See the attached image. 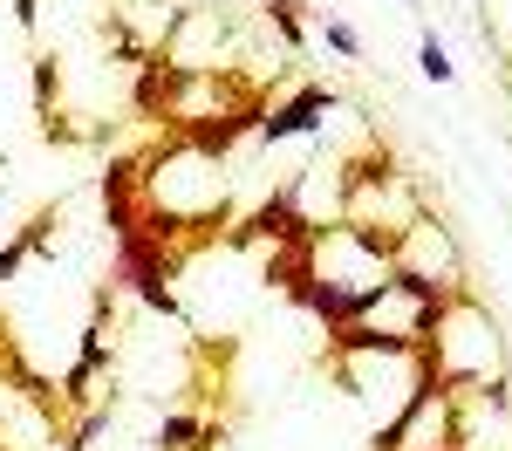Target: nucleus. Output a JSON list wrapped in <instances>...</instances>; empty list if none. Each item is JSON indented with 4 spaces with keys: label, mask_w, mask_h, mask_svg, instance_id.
<instances>
[{
    "label": "nucleus",
    "mask_w": 512,
    "mask_h": 451,
    "mask_svg": "<svg viewBox=\"0 0 512 451\" xmlns=\"http://www.w3.org/2000/svg\"><path fill=\"white\" fill-rule=\"evenodd\" d=\"M321 110H335V89H301V96H287V103H280V110H267V117H260V137H267V144H274V137H301V130H315L321 123Z\"/></svg>",
    "instance_id": "nucleus-2"
},
{
    "label": "nucleus",
    "mask_w": 512,
    "mask_h": 451,
    "mask_svg": "<svg viewBox=\"0 0 512 451\" xmlns=\"http://www.w3.org/2000/svg\"><path fill=\"white\" fill-rule=\"evenodd\" d=\"M35 14H41L35 0H14V21H21V28H35Z\"/></svg>",
    "instance_id": "nucleus-12"
},
{
    "label": "nucleus",
    "mask_w": 512,
    "mask_h": 451,
    "mask_svg": "<svg viewBox=\"0 0 512 451\" xmlns=\"http://www.w3.org/2000/svg\"><path fill=\"white\" fill-rule=\"evenodd\" d=\"M0 451H7V445H0Z\"/></svg>",
    "instance_id": "nucleus-13"
},
{
    "label": "nucleus",
    "mask_w": 512,
    "mask_h": 451,
    "mask_svg": "<svg viewBox=\"0 0 512 451\" xmlns=\"http://www.w3.org/2000/svg\"><path fill=\"white\" fill-rule=\"evenodd\" d=\"M192 82H198V69H178V62L151 55L144 76H137V110H144V117H171V103H178Z\"/></svg>",
    "instance_id": "nucleus-1"
},
{
    "label": "nucleus",
    "mask_w": 512,
    "mask_h": 451,
    "mask_svg": "<svg viewBox=\"0 0 512 451\" xmlns=\"http://www.w3.org/2000/svg\"><path fill=\"white\" fill-rule=\"evenodd\" d=\"M21 260H28V240H14V246H0V281H7V274H14V267H21Z\"/></svg>",
    "instance_id": "nucleus-11"
},
{
    "label": "nucleus",
    "mask_w": 512,
    "mask_h": 451,
    "mask_svg": "<svg viewBox=\"0 0 512 451\" xmlns=\"http://www.w3.org/2000/svg\"><path fill=\"white\" fill-rule=\"evenodd\" d=\"M198 431H205V424H192V417H164V431H158V445L164 451H185L198 438Z\"/></svg>",
    "instance_id": "nucleus-6"
},
{
    "label": "nucleus",
    "mask_w": 512,
    "mask_h": 451,
    "mask_svg": "<svg viewBox=\"0 0 512 451\" xmlns=\"http://www.w3.org/2000/svg\"><path fill=\"white\" fill-rule=\"evenodd\" d=\"M246 130H260V110H226V117H205V123H192V130H185V144H192L198 158H226Z\"/></svg>",
    "instance_id": "nucleus-3"
},
{
    "label": "nucleus",
    "mask_w": 512,
    "mask_h": 451,
    "mask_svg": "<svg viewBox=\"0 0 512 451\" xmlns=\"http://www.w3.org/2000/svg\"><path fill=\"white\" fill-rule=\"evenodd\" d=\"M103 424H110V417H103V410H89V417H82V424H76V438H69V451L96 445V438H103Z\"/></svg>",
    "instance_id": "nucleus-8"
},
{
    "label": "nucleus",
    "mask_w": 512,
    "mask_h": 451,
    "mask_svg": "<svg viewBox=\"0 0 512 451\" xmlns=\"http://www.w3.org/2000/svg\"><path fill=\"white\" fill-rule=\"evenodd\" d=\"M390 287H396V294H410L417 308H424V301H451V294H444V281L417 274V267H396V274H390Z\"/></svg>",
    "instance_id": "nucleus-5"
},
{
    "label": "nucleus",
    "mask_w": 512,
    "mask_h": 451,
    "mask_svg": "<svg viewBox=\"0 0 512 451\" xmlns=\"http://www.w3.org/2000/svg\"><path fill=\"white\" fill-rule=\"evenodd\" d=\"M328 48H335V55H362V41H355L349 21H328Z\"/></svg>",
    "instance_id": "nucleus-9"
},
{
    "label": "nucleus",
    "mask_w": 512,
    "mask_h": 451,
    "mask_svg": "<svg viewBox=\"0 0 512 451\" xmlns=\"http://www.w3.org/2000/svg\"><path fill=\"white\" fill-rule=\"evenodd\" d=\"M417 69H424L431 82H451V55L437 48V35H424V55H417Z\"/></svg>",
    "instance_id": "nucleus-7"
},
{
    "label": "nucleus",
    "mask_w": 512,
    "mask_h": 451,
    "mask_svg": "<svg viewBox=\"0 0 512 451\" xmlns=\"http://www.w3.org/2000/svg\"><path fill=\"white\" fill-rule=\"evenodd\" d=\"M48 96H55V55H41L35 62V103L48 110Z\"/></svg>",
    "instance_id": "nucleus-10"
},
{
    "label": "nucleus",
    "mask_w": 512,
    "mask_h": 451,
    "mask_svg": "<svg viewBox=\"0 0 512 451\" xmlns=\"http://www.w3.org/2000/svg\"><path fill=\"white\" fill-rule=\"evenodd\" d=\"M328 349H342V356H376V349H383V356H410L417 342H410V335H383V328H369V322H349V328L328 335Z\"/></svg>",
    "instance_id": "nucleus-4"
}]
</instances>
